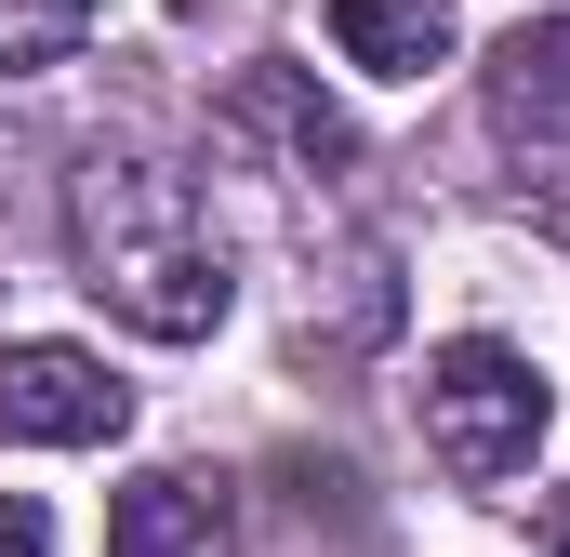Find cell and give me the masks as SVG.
I'll use <instances>...</instances> for the list:
<instances>
[{
    "label": "cell",
    "instance_id": "1",
    "mask_svg": "<svg viewBox=\"0 0 570 557\" xmlns=\"http://www.w3.org/2000/svg\"><path fill=\"white\" fill-rule=\"evenodd\" d=\"M67 253H80V292L107 319H134L146 345H199L226 319V292H239L199 186L159 173V159H134V146H94L67 173Z\"/></svg>",
    "mask_w": 570,
    "mask_h": 557
},
{
    "label": "cell",
    "instance_id": "2",
    "mask_svg": "<svg viewBox=\"0 0 570 557\" xmlns=\"http://www.w3.org/2000/svg\"><path fill=\"white\" fill-rule=\"evenodd\" d=\"M544 412H558V385L504 345V332H451L425 359V451L451 478H531V451H544Z\"/></svg>",
    "mask_w": 570,
    "mask_h": 557
},
{
    "label": "cell",
    "instance_id": "3",
    "mask_svg": "<svg viewBox=\"0 0 570 557\" xmlns=\"http://www.w3.org/2000/svg\"><path fill=\"white\" fill-rule=\"evenodd\" d=\"M213 134L239 146V159H266V173H345V159H358V120H345V107L318 94V67H292V53H253V67L226 80Z\"/></svg>",
    "mask_w": 570,
    "mask_h": 557
},
{
    "label": "cell",
    "instance_id": "4",
    "mask_svg": "<svg viewBox=\"0 0 570 557\" xmlns=\"http://www.w3.org/2000/svg\"><path fill=\"white\" fill-rule=\"evenodd\" d=\"M134 424V385L94 345H0V438L27 451H107Z\"/></svg>",
    "mask_w": 570,
    "mask_h": 557
},
{
    "label": "cell",
    "instance_id": "5",
    "mask_svg": "<svg viewBox=\"0 0 570 557\" xmlns=\"http://www.w3.org/2000/svg\"><path fill=\"white\" fill-rule=\"evenodd\" d=\"M107 557H239V518H226L213 478L146 465V478H120V505H107Z\"/></svg>",
    "mask_w": 570,
    "mask_h": 557
},
{
    "label": "cell",
    "instance_id": "6",
    "mask_svg": "<svg viewBox=\"0 0 570 557\" xmlns=\"http://www.w3.org/2000/svg\"><path fill=\"white\" fill-rule=\"evenodd\" d=\"M451 0H332V53L345 67H372V80H425L451 67Z\"/></svg>",
    "mask_w": 570,
    "mask_h": 557
},
{
    "label": "cell",
    "instance_id": "7",
    "mask_svg": "<svg viewBox=\"0 0 570 557\" xmlns=\"http://www.w3.org/2000/svg\"><path fill=\"white\" fill-rule=\"evenodd\" d=\"M491 120L504 134H570V13H544V27H518L504 53H491Z\"/></svg>",
    "mask_w": 570,
    "mask_h": 557
},
{
    "label": "cell",
    "instance_id": "8",
    "mask_svg": "<svg viewBox=\"0 0 570 557\" xmlns=\"http://www.w3.org/2000/svg\"><path fill=\"white\" fill-rule=\"evenodd\" d=\"M94 40V0H0V67L27 80V67H67Z\"/></svg>",
    "mask_w": 570,
    "mask_h": 557
},
{
    "label": "cell",
    "instance_id": "9",
    "mask_svg": "<svg viewBox=\"0 0 570 557\" xmlns=\"http://www.w3.org/2000/svg\"><path fill=\"white\" fill-rule=\"evenodd\" d=\"M0 557H53V531H40V505H0Z\"/></svg>",
    "mask_w": 570,
    "mask_h": 557
},
{
    "label": "cell",
    "instance_id": "10",
    "mask_svg": "<svg viewBox=\"0 0 570 557\" xmlns=\"http://www.w3.org/2000/svg\"><path fill=\"white\" fill-rule=\"evenodd\" d=\"M558 557H570V505H558Z\"/></svg>",
    "mask_w": 570,
    "mask_h": 557
}]
</instances>
